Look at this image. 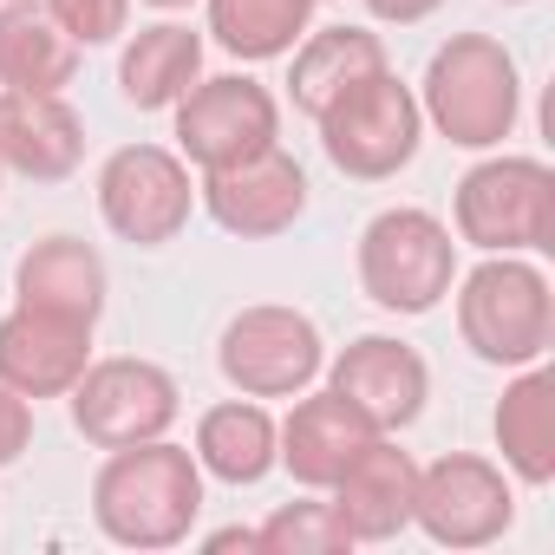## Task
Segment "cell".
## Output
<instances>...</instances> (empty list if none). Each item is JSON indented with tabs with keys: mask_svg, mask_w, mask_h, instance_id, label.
<instances>
[{
	"mask_svg": "<svg viewBox=\"0 0 555 555\" xmlns=\"http://www.w3.org/2000/svg\"><path fill=\"white\" fill-rule=\"evenodd\" d=\"M203 516V464L170 438L118 444L92 477V522L118 548H177Z\"/></svg>",
	"mask_w": 555,
	"mask_h": 555,
	"instance_id": "obj_1",
	"label": "cell"
},
{
	"mask_svg": "<svg viewBox=\"0 0 555 555\" xmlns=\"http://www.w3.org/2000/svg\"><path fill=\"white\" fill-rule=\"evenodd\" d=\"M418 112L457 151H496L516 131V112H522V79H516V60L503 53V40L451 34L425 66Z\"/></svg>",
	"mask_w": 555,
	"mask_h": 555,
	"instance_id": "obj_2",
	"label": "cell"
},
{
	"mask_svg": "<svg viewBox=\"0 0 555 555\" xmlns=\"http://www.w3.org/2000/svg\"><path fill=\"white\" fill-rule=\"evenodd\" d=\"M457 334L483 366H535L555 340L548 274L522 255H483L457 282Z\"/></svg>",
	"mask_w": 555,
	"mask_h": 555,
	"instance_id": "obj_3",
	"label": "cell"
},
{
	"mask_svg": "<svg viewBox=\"0 0 555 555\" xmlns=\"http://www.w3.org/2000/svg\"><path fill=\"white\" fill-rule=\"evenodd\" d=\"M314 125H321L327 164H334L340 177H353V183H386V177H399V170L418 157V138H425L418 92H412L392 66H379V73H366L360 86H347Z\"/></svg>",
	"mask_w": 555,
	"mask_h": 555,
	"instance_id": "obj_4",
	"label": "cell"
},
{
	"mask_svg": "<svg viewBox=\"0 0 555 555\" xmlns=\"http://www.w3.org/2000/svg\"><path fill=\"white\" fill-rule=\"evenodd\" d=\"M451 216L457 242L483 255H542L555 248V170L542 157H483L457 177Z\"/></svg>",
	"mask_w": 555,
	"mask_h": 555,
	"instance_id": "obj_5",
	"label": "cell"
},
{
	"mask_svg": "<svg viewBox=\"0 0 555 555\" xmlns=\"http://www.w3.org/2000/svg\"><path fill=\"white\" fill-rule=\"evenodd\" d=\"M457 282V242L431 209H379L360 229V288L386 314H431Z\"/></svg>",
	"mask_w": 555,
	"mask_h": 555,
	"instance_id": "obj_6",
	"label": "cell"
},
{
	"mask_svg": "<svg viewBox=\"0 0 555 555\" xmlns=\"http://www.w3.org/2000/svg\"><path fill=\"white\" fill-rule=\"evenodd\" d=\"M216 366L222 379L242 392V399H295L321 379L327 366V340L321 327L301 314V308H282V301H261V308H242L222 340H216Z\"/></svg>",
	"mask_w": 555,
	"mask_h": 555,
	"instance_id": "obj_7",
	"label": "cell"
},
{
	"mask_svg": "<svg viewBox=\"0 0 555 555\" xmlns=\"http://www.w3.org/2000/svg\"><path fill=\"white\" fill-rule=\"evenodd\" d=\"M196 209V183L190 164L164 144H118L99 164V216L118 242L131 248H164L183 235Z\"/></svg>",
	"mask_w": 555,
	"mask_h": 555,
	"instance_id": "obj_8",
	"label": "cell"
},
{
	"mask_svg": "<svg viewBox=\"0 0 555 555\" xmlns=\"http://www.w3.org/2000/svg\"><path fill=\"white\" fill-rule=\"evenodd\" d=\"M170 112H177V157L190 170H229L268 144H282V105L248 73L196 79Z\"/></svg>",
	"mask_w": 555,
	"mask_h": 555,
	"instance_id": "obj_9",
	"label": "cell"
},
{
	"mask_svg": "<svg viewBox=\"0 0 555 555\" xmlns=\"http://www.w3.org/2000/svg\"><path fill=\"white\" fill-rule=\"evenodd\" d=\"M66 399H73L79 438L99 451L170 438V425L183 418V392L157 360H92Z\"/></svg>",
	"mask_w": 555,
	"mask_h": 555,
	"instance_id": "obj_10",
	"label": "cell"
},
{
	"mask_svg": "<svg viewBox=\"0 0 555 555\" xmlns=\"http://www.w3.org/2000/svg\"><path fill=\"white\" fill-rule=\"evenodd\" d=\"M412 522L438 548H490L516 522V490H509L503 464L470 457V451H444V457L418 464Z\"/></svg>",
	"mask_w": 555,
	"mask_h": 555,
	"instance_id": "obj_11",
	"label": "cell"
},
{
	"mask_svg": "<svg viewBox=\"0 0 555 555\" xmlns=\"http://www.w3.org/2000/svg\"><path fill=\"white\" fill-rule=\"evenodd\" d=\"M196 196L216 229H229L242 242H268V235H288L308 216V170L282 144H268L229 170H203Z\"/></svg>",
	"mask_w": 555,
	"mask_h": 555,
	"instance_id": "obj_12",
	"label": "cell"
},
{
	"mask_svg": "<svg viewBox=\"0 0 555 555\" xmlns=\"http://www.w3.org/2000/svg\"><path fill=\"white\" fill-rule=\"evenodd\" d=\"M327 386L373 425V431H405L418 425L425 399H431V366L418 347L392 340V334H360L353 347L334 353Z\"/></svg>",
	"mask_w": 555,
	"mask_h": 555,
	"instance_id": "obj_13",
	"label": "cell"
},
{
	"mask_svg": "<svg viewBox=\"0 0 555 555\" xmlns=\"http://www.w3.org/2000/svg\"><path fill=\"white\" fill-rule=\"evenodd\" d=\"M92 366V327L47 314V308H21L0 314V386H14L21 399H66L79 386V373Z\"/></svg>",
	"mask_w": 555,
	"mask_h": 555,
	"instance_id": "obj_14",
	"label": "cell"
},
{
	"mask_svg": "<svg viewBox=\"0 0 555 555\" xmlns=\"http://www.w3.org/2000/svg\"><path fill=\"white\" fill-rule=\"evenodd\" d=\"M86 157V118L66 92H8L0 86V170L27 183H66Z\"/></svg>",
	"mask_w": 555,
	"mask_h": 555,
	"instance_id": "obj_15",
	"label": "cell"
},
{
	"mask_svg": "<svg viewBox=\"0 0 555 555\" xmlns=\"http://www.w3.org/2000/svg\"><path fill=\"white\" fill-rule=\"evenodd\" d=\"M379 431L327 386V392H295V412L274 425V464H282L301 490H334V477L373 444Z\"/></svg>",
	"mask_w": 555,
	"mask_h": 555,
	"instance_id": "obj_16",
	"label": "cell"
},
{
	"mask_svg": "<svg viewBox=\"0 0 555 555\" xmlns=\"http://www.w3.org/2000/svg\"><path fill=\"white\" fill-rule=\"evenodd\" d=\"M412 490H418L412 451H399L392 431H379V438L334 477V516L347 522L353 542H392L399 529H412Z\"/></svg>",
	"mask_w": 555,
	"mask_h": 555,
	"instance_id": "obj_17",
	"label": "cell"
},
{
	"mask_svg": "<svg viewBox=\"0 0 555 555\" xmlns=\"http://www.w3.org/2000/svg\"><path fill=\"white\" fill-rule=\"evenodd\" d=\"M14 295H21V308H47V314L99 327V314H105V261L79 235H47V242H34L21 255Z\"/></svg>",
	"mask_w": 555,
	"mask_h": 555,
	"instance_id": "obj_18",
	"label": "cell"
},
{
	"mask_svg": "<svg viewBox=\"0 0 555 555\" xmlns=\"http://www.w3.org/2000/svg\"><path fill=\"white\" fill-rule=\"evenodd\" d=\"M490 431H496L503 470H509L516 483H529V490L555 483V373H548L542 360L522 366V373L503 386Z\"/></svg>",
	"mask_w": 555,
	"mask_h": 555,
	"instance_id": "obj_19",
	"label": "cell"
},
{
	"mask_svg": "<svg viewBox=\"0 0 555 555\" xmlns=\"http://www.w3.org/2000/svg\"><path fill=\"white\" fill-rule=\"evenodd\" d=\"M73 73H79V40L34 0H0V86L66 92Z\"/></svg>",
	"mask_w": 555,
	"mask_h": 555,
	"instance_id": "obj_20",
	"label": "cell"
},
{
	"mask_svg": "<svg viewBox=\"0 0 555 555\" xmlns=\"http://www.w3.org/2000/svg\"><path fill=\"white\" fill-rule=\"evenodd\" d=\"M196 79H203V40L177 21L138 27L118 53V92L138 112H170Z\"/></svg>",
	"mask_w": 555,
	"mask_h": 555,
	"instance_id": "obj_21",
	"label": "cell"
},
{
	"mask_svg": "<svg viewBox=\"0 0 555 555\" xmlns=\"http://www.w3.org/2000/svg\"><path fill=\"white\" fill-rule=\"evenodd\" d=\"M392 66L386 60V40L366 34V27H321L295 47V73H288V92H295V112L321 118L347 86H360L366 73Z\"/></svg>",
	"mask_w": 555,
	"mask_h": 555,
	"instance_id": "obj_22",
	"label": "cell"
},
{
	"mask_svg": "<svg viewBox=\"0 0 555 555\" xmlns=\"http://www.w3.org/2000/svg\"><path fill=\"white\" fill-rule=\"evenodd\" d=\"M196 464L203 477H222L235 490L261 483L274 470V418L261 399H222L196 418Z\"/></svg>",
	"mask_w": 555,
	"mask_h": 555,
	"instance_id": "obj_23",
	"label": "cell"
},
{
	"mask_svg": "<svg viewBox=\"0 0 555 555\" xmlns=\"http://www.w3.org/2000/svg\"><path fill=\"white\" fill-rule=\"evenodd\" d=\"M314 0H209V34L222 53L261 66V60H288L308 40Z\"/></svg>",
	"mask_w": 555,
	"mask_h": 555,
	"instance_id": "obj_24",
	"label": "cell"
},
{
	"mask_svg": "<svg viewBox=\"0 0 555 555\" xmlns=\"http://www.w3.org/2000/svg\"><path fill=\"white\" fill-rule=\"evenodd\" d=\"M255 548L261 555H340L353 548V535L334 516V503H282L255 529Z\"/></svg>",
	"mask_w": 555,
	"mask_h": 555,
	"instance_id": "obj_25",
	"label": "cell"
},
{
	"mask_svg": "<svg viewBox=\"0 0 555 555\" xmlns=\"http://www.w3.org/2000/svg\"><path fill=\"white\" fill-rule=\"evenodd\" d=\"M40 8L79 40V47H112L131 27V0H40Z\"/></svg>",
	"mask_w": 555,
	"mask_h": 555,
	"instance_id": "obj_26",
	"label": "cell"
},
{
	"mask_svg": "<svg viewBox=\"0 0 555 555\" xmlns=\"http://www.w3.org/2000/svg\"><path fill=\"white\" fill-rule=\"evenodd\" d=\"M27 444H34V399H21L14 386H0V470L21 464Z\"/></svg>",
	"mask_w": 555,
	"mask_h": 555,
	"instance_id": "obj_27",
	"label": "cell"
},
{
	"mask_svg": "<svg viewBox=\"0 0 555 555\" xmlns=\"http://www.w3.org/2000/svg\"><path fill=\"white\" fill-rule=\"evenodd\" d=\"M438 8H444V0H366V14L386 21V27H418V21H431Z\"/></svg>",
	"mask_w": 555,
	"mask_h": 555,
	"instance_id": "obj_28",
	"label": "cell"
},
{
	"mask_svg": "<svg viewBox=\"0 0 555 555\" xmlns=\"http://www.w3.org/2000/svg\"><path fill=\"white\" fill-rule=\"evenodd\" d=\"M209 548H255V529H222L209 535Z\"/></svg>",
	"mask_w": 555,
	"mask_h": 555,
	"instance_id": "obj_29",
	"label": "cell"
},
{
	"mask_svg": "<svg viewBox=\"0 0 555 555\" xmlns=\"http://www.w3.org/2000/svg\"><path fill=\"white\" fill-rule=\"evenodd\" d=\"M151 8H190V0H151Z\"/></svg>",
	"mask_w": 555,
	"mask_h": 555,
	"instance_id": "obj_30",
	"label": "cell"
},
{
	"mask_svg": "<svg viewBox=\"0 0 555 555\" xmlns=\"http://www.w3.org/2000/svg\"><path fill=\"white\" fill-rule=\"evenodd\" d=\"M509 8H522V0H509Z\"/></svg>",
	"mask_w": 555,
	"mask_h": 555,
	"instance_id": "obj_31",
	"label": "cell"
},
{
	"mask_svg": "<svg viewBox=\"0 0 555 555\" xmlns=\"http://www.w3.org/2000/svg\"><path fill=\"white\" fill-rule=\"evenodd\" d=\"M314 8H321V0H314Z\"/></svg>",
	"mask_w": 555,
	"mask_h": 555,
	"instance_id": "obj_32",
	"label": "cell"
}]
</instances>
